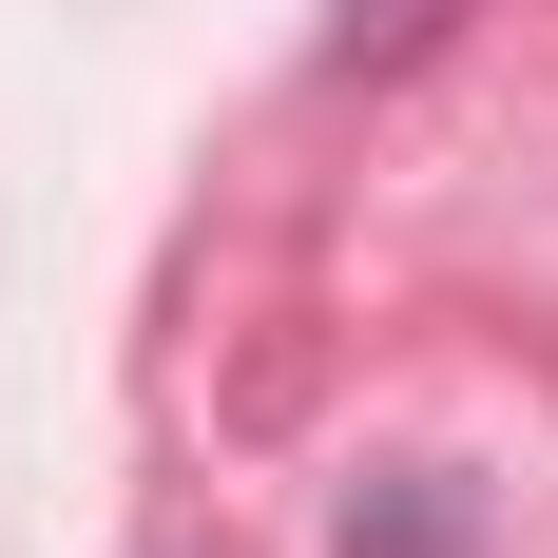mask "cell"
Instances as JSON below:
<instances>
[{
    "label": "cell",
    "mask_w": 558,
    "mask_h": 558,
    "mask_svg": "<svg viewBox=\"0 0 558 558\" xmlns=\"http://www.w3.org/2000/svg\"><path fill=\"white\" fill-rule=\"evenodd\" d=\"M444 20H482V0H328V77H404Z\"/></svg>",
    "instance_id": "obj_1"
},
{
    "label": "cell",
    "mask_w": 558,
    "mask_h": 558,
    "mask_svg": "<svg viewBox=\"0 0 558 558\" xmlns=\"http://www.w3.org/2000/svg\"><path fill=\"white\" fill-rule=\"evenodd\" d=\"M347 558H444V501L404 482V501H347Z\"/></svg>",
    "instance_id": "obj_2"
}]
</instances>
